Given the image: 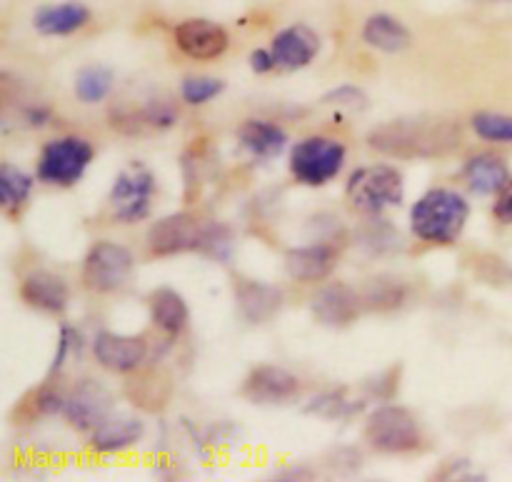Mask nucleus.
<instances>
[{
	"label": "nucleus",
	"instance_id": "obj_1",
	"mask_svg": "<svg viewBox=\"0 0 512 482\" xmlns=\"http://www.w3.org/2000/svg\"><path fill=\"white\" fill-rule=\"evenodd\" d=\"M463 130L443 118H395L375 125L368 133V145L380 155L403 160H430L453 153Z\"/></svg>",
	"mask_w": 512,
	"mask_h": 482
},
{
	"label": "nucleus",
	"instance_id": "obj_2",
	"mask_svg": "<svg viewBox=\"0 0 512 482\" xmlns=\"http://www.w3.org/2000/svg\"><path fill=\"white\" fill-rule=\"evenodd\" d=\"M148 250L155 258H173L183 253H203L228 263L233 255V235L225 225L205 220L193 213H170L155 220L145 235Z\"/></svg>",
	"mask_w": 512,
	"mask_h": 482
},
{
	"label": "nucleus",
	"instance_id": "obj_3",
	"mask_svg": "<svg viewBox=\"0 0 512 482\" xmlns=\"http://www.w3.org/2000/svg\"><path fill=\"white\" fill-rule=\"evenodd\" d=\"M470 203L453 188H430L410 205V230L428 245H453L465 233Z\"/></svg>",
	"mask_w": 512,
	"mask_h": 482
},
{
	"label": "nucleus",
	"instance_id": "obj_4",
	"mask_svg": "<svg viewBox=\"0 0 512 482\" xmlns=\"http://www.w3.org/2000/svg\"><path fill=\"white\" fill-rule=\"evenodd\" d=\"M345 198L358 213L378 218L385 210L398 208L405 198V183L398 168L388 163L363 165L353 170L345 185Z\"/></svg>",
	"mask_w": 512,
	"mask_h": 482
},
{
	"label": "nucleus",
	"instance_id": "obj_5",
	"mask_svg": "<svg viewBox=\"0 0 512 482\" xmlns=\"http://www.w3.org/2000/svg\"><path fill=\"white\" fill-rule=\"evenodd\" d=\"M93 158L95 148L90 145V140L80 138V135H60L40 148L35 178L53 188H73L88 173Z\"/></svg>",
	"mask_w": 512,
	"mask_h": 482
},
{
	"label": "nucleus",
	"instance_id": "obj_6",
	"mask_svg": "<svg viewBox=\"0 0 512 482\" xmlns=\"http://www.w3.org/2000/svg\"><path fill=\"white\" fill-rule=\"evenodd\" d=\"M363 438L375 453L408 455L423 445V430L403 405H380L365 420Z\"/></svg>",
	"mask_w": 512,
	"mask_h": 482
},
{
	"label": "nucleus",
	"instance_id": "obj_7",
	"mask_svg": "<svg viewBox=\"0 0 512 482\" xmlns=\"http://www.w3.org/2000/svg\"><path fill=\"white\" fill-rule=\"evenodd\" d=\"M348 148L328 135H308L290 148V173L300 185L320 188L338 178L345 168Z\"/></svg>",
	"mask_w": 512,
	"mask_h": 482
},
{
	"label": "nucleus",
	"instance_id": "obj_8",
	"mask_svg": "<svg viewBox=\"0 0 512 482\" xmlns=\"http://www.w3.org/2000/svg\"><path fill=\"white\" fill-rule=\"evenodd\" d=\"M135 273V255L128 245L98 240L85 253L80 278L95 295H113L130 283Z\"/></svg>",
	"mask_w": 512,
	"mask_h": 482
},
{
	"label": "nucleus",
	"instance_id": "obj_9",
	"mask_svg": "<svg viewBox=\"0 0 512 482\" xmlns=\"http://www.w3.org/2000/svg\"><path fill=\"white\" fill-rule=\"evenodd\" d=\"M155 175L140 160H130L118 175L108 193L110 215L120 225H135L145 220L153 210Z\"/></svg>",
	"mask_w": 512,
	"mask_h": 482
},
{
	"label": "nucleus",
	"instance_id": "obj_10",
	"mask_svg": "<svg viewBox=\"0 0 512 482\" xmlns=\"http://www.w3.org/2000/svg\"><path fill=\"white\" fill-rule=\"evenodd\" d=\"M113 393L93 378H83L65 395L63 418L78 433L90 435L113 415Z\"/></svg>",
	"mask_w": 512,
	"mask_h": 482
},
{
	"label": "nucleus",
	"instance_id": "obj_11",
	"mask_svg": "<svg viewBox=\"0 0 512 482\" xmlns=\"http://www.w3.org/2000/svg\"><path fill=\"white\" fill-rule=\"evenodd\" d=\"M90 353L95 363L108 373L128 375L135 373L148 358V343L140 335H120L113 330H100L90 340Z\"/></svg>",
	"mask_w": 512,
	"mask_h": 482
},
{
	"label": "nucleus",
	"instance_id": "obj_12",
	"mask_svg": "<svg viewBox=\"0 0 512 482\" xmlns=\"http://www.w3.org/2000/svg\"><path fill=\"white\" fill-rule=\"evenodd\" d=\"M175 45L183 55L198 63H210L228 53L230 33L220 23L208 18H188L175 28Z\"/></svg>",
	"mask_w": 512,
	"mask_h": 482
},
{
	"label": "nucleus",
	"instance_id": "obj_13",
	"mask_svg": "<svg viewBox=\"0 0 512 482\" xmlns=\"http://www.w3.org/2000/svg\"><path fill=\"white\" fill-rule=\"evenodd\" d=\"M300 390L303 385L293 370L283 365H258L250 370L240 393L253 405H283L298 398Z\"/></svg>",
	"mask_w": 512,
	"mask_h": 482
},
{
	"label": "nucleus",
	"instance_id": "obj_14",
	"mask_svg": "<svg viewBox=\"0 0 512 482\" xmlns=\"http://www.w3.org/2000/svg\"><path fill=\"white\" fill-rule=\"evenodd\" d=\"M360 293L348 283L323 285L310 300V313L325 328H348L360 315Z\"/></svg>",
	"mask_w": 512,
	"mask_h": 482
},
{
	"label": "nucleus",
	"instance_id": "obj_15",
	"mask_svg": "<svg viewBox=\"0 0 512 482\" xmlns=\"http://www.w3.org/2000/svg\"><path fill=\"white\" fill-rule=\"evenodd\" d=\"M283 265L288 278H293L295 283L313 285L333 275L335 265H338V253L328 243L295 245V248L285 253Z\"/></svg>",
	"mask_w": 512,
	"mask_h": 482
},
{
	"label": "nucleus",
	"instance_id": "obj_16",
	"mask_svg": "<svg viewBox=\"0 0 512 482\" xmlns=\"http://www.w3.org/2000/svg\"><path fill=\"white\" fill-rule=\"evenodd\" d=\"M275 55V63L283 70H303L318 58L320 53V35L310 25L295 23L280 30L270 45Z\"/></svg>",
	"mask_w": 512,
	"mask_h": 482
},
{
	"label": "nucleus",
	"instance_id": "obj_17",
	"mask_svg": "<svg viewBox=\"0 0 512 482\" xmlns=\"http://www.w3.org/2000/svg\"><path fill=\"white\" fill-rule=\"evenodd\" d=\"M25 305L48 315H63L70 305V288L63 275L50 270H30L20 283Z\"/></svg>",
	"mask_w": 512,
	"mask_h": 482
},
{
	"label": "nucleus",
	"instance_id": "obj_18",
	"mask_svg": "<svg viewBox=\"0 0 512 482\" xmlns=\"http://www.w3.org/2000/svg\"><path fill=\"white\" fill-rule=\"evenodd\" d=\"M90 23V8L80 0H68V3H50L43 5L33 13L35 33L45 38H65Z\"/></svg>",
	"mask_w": 512,
	"mask_h": 482
},
{
	"label": "nucleus",
	"instance_id": "obj_19",
	"mask_svg": "<svg viewBox=\"0 0 512 482\" xmlns=\"http://www.w3.org/2000/svg\"><path fill=\"white\" fill-rule=\"evenodd\" d=\"M145 435L143 420L135 415H110L100 428L90 433V448L98 455H118L138 445Z\"/></svg>",
	"mask_w": 512,
	"mask_h": 482
},
{
	"label": "nucleus",
	"instance_id": "obj_20",
	"mask_svg": "<svg viewBox=\"0 0 512 482\" xmlns=\"http://www.w3.org/2000/svg\"><path fill=\"white\" fill-rule=\"evenodd\" d=\"M235 300L238 310L248 323H268L283 308V293L280 288L260 280H240L235 285Z\"/></svg>",
	"mask_w": 512,
	"mask_h": 482
},
{
	"label": "nucleus",
	"instance_id": "obj_21",
	"mask_svg": "<svg viewBox=\"0 0 512 482\" xmlns=\"http://www.w3.org/2000/svg\"><path fill=\"white\" fill-rule=\"evenodd\" d=\"M238 143L255 160H275L288 148L290 138L278 123H270V120L263 118H248L238 128Z\"/></svg>",
	"mask_w": 512,
	"mask_h": 482
},
{
	"label": "nucleus",
	"instance_id": "obj_22",
	"mask_svg": "<svg viewBox=\"0 0 512 482\" xmlns=\"http://www.w3.org/2000/svg\"><path fill=\"white\" fill-rule=\"evenodd\" d=\"M150 320H153L155 328L160 333H165L168 338H178L188 330L190 325V308L185 303L183 295L173 288H158L153 290L148 300Z\"/></svg>",
	"mask_w": 512,
	"mask_h": 482
},
{
	"label": "nucleus",
	"instance_id": "obj_23",
	"mask_svg": "<svg viewBox=\"0 0 512 482\" xmlns=\"http://www.w3.org/2000/svg\"><path fill=\"white\" fill-rule=\"evenodd\" d=\"M363 40L378 53L398 55L410 48L413 33L400 18L390 13H373L363 25Z\"/></svg>",
	"mask_w": 512,
	"mask_h": 482
},
{
	"label": "nucleus",
	"instance_id": "obj_24",
	"mask_svg": "<svg viewBox=\"0 0 512 482\" xmlns=\"http://www.w3.org/2000/svg\"><path fill=\"white\" fill-rule=\"evenodd\" d=\"M463 180L475 195H498L510 183V170L500 155L478 153L463 165Z\"/></svg>",
	"mask_w": 512,
	"mask_h": 482
},
{
	"label": "nucleus",
	"instance_id": "obj_25",
	"mask_svg": "<svg viewBox=\"0 0 512 482\" xmlns=\"http://www.w3.org/2000/svg\"><path fill=\"white\" fill-rule=\"evenodd\" d=\"M115 73L103 63H90L75 73L73 93L83 105H98L113 93Z\"/></svg>",
	"mask_w": 512,
	"mask_h": 482
},
{
	"label": "nucleus",
	"instance_id": "obj_26",
	"mask_svg": "<svg viewBox=\"0 0 512 482\" xmlns=\"http://www.w3.org/2000/svg\"><path fill=\"white\" fill-rule=\"evenodd\" d=\"M35 178L13 163L0 165V205L5 213H20L33 195Z\"/></svg>",
	"mask_w": 512,
	"mask_h": 482
},
{
	"label": "nucleus",
	"instance_id": "obj_27",
	"mask_svg": "<svg viewBox=\"0 0 512 482\" xmlns=\"http://www.w3.org/2000/svg\"><path fill=\"white\" fill-rule=\"evenodd\" d=\"M475 135L485 143H512V115L495 113V110H480L470 118Z\"/></svg>",
	"mask_w": 512,
	"mask_h": 482
},
{
	"label": "nucleus",
	"instance_id": "obj_28",
	"mask_svg": "<svg viewBox=\"0 0 512 482\" xmlns=\"http://www.w3.org/2000/svg\"><path fill=\"white\" fill-rule=\"evenodd\" d=\"M225 90V83L215 75H185L180 80V98L188 105H205L218 98Z\"/></svg>",
	"mask_w": 512,
	"mask_h": 482
},
{
	"label": "nucleus",
	"instance_id": "obj_29",
	"mask_svg": "<svg viewBox=\"0 0 512 482\" xmlns=\"http://www.w3.org/2000/svg\"><path fill=\"white\" fill-rule=\"evenodd\" d=\"M80 333L73 328V325H60V333H58V343H55V353L50 358V368H48V378L58 375L60 370L65 368V363L70 360V355L78 353L80 348Z\"/></svg>",
	"mask_w": 512,
	"mask_h": 482
},
{
	"label": "nucleus",
	"instance_id": "obj_30",
	"mask_svg": "<svg viewBox=\"0 0 512 482\" xmlns=\"http://www.w3.org/2000/svg\"><path fill=\"white\" fill-rule=\"evenodd\" d=\"M323 103L333 105V108H338L340 113H343V110H348V113H358V110H363L365 105H368V95H365L358 85H338V88H333L328 95H325Z\"/></svg>",
	"mask_w": 512,
	"mask_h": 482
},
{
	"label": "nucleus",
	"instance_id": "obj_31",
	"mask_svg": "<svg viewBox=\"0 0 512 482\" xmlns=\"http://www.w3.org/2000/svg\"><path fill=\"white\" fill-rule=\"evenodd\" d=\"M365 300L373 308H398V305H403V288L385 278H375L365 293Z\"/></svg>",
	"mask_w": 512,
	"mask_h": 482
},
{
	"label": "nucleus",
	"instance_id": "obj_32",
	"mask_svg": "<svg viewBox=\"0 0 512 482\" xmlns=\"http://www.w3.org/2000/svg\"><path fill=\"white\" fill-rule=\"evenodd\" d=\"M143 118H145V123H150L153 128L168 130V128H173L175 120H178V113H175L173 105L165 103V100H153V103L145 105Z\"/></svg>",
	"mask_w": 512,
	"mask_h": 482
},
{
	"label": "nucleus",
	"instance_id": "obj_33",
	"mask_svg": "<svg viewBox=\"0 0 512 482\" xmlns=\"http://www.w3.org/2000/svg\"><path fill=\"white\" fill-rule=\"evenodd\" d=\"M493 215L495 220H500L503 225H512V178L510 183L495 195V205H493Z\"/></svg>",
	"mask_w": 512,
	"mask_h": 482
},
{
	"label": "nucleus",
	"instance_id": "obj_34",
	"mask_svg": "<svg viewBox=\"0 0 512 482\" xmlns=\"http://www.w3.org/2000/svg\"><path fill=\"white\" fill-rule=\"evenodd\" d=\"M248 63H250V70H253L255 75H268L278 68V63H275V55L270 48H255L253 53H250Z\"/></svg>",
	"mask_w": 512,
	"mask_h": 482
},
{
	"label": "nucleus",
	"instance_id": "obj_35",
	"mask_svg": "<svg viewBox=\"0 0 512 482\" xmlns=\"http://www.w3.org/2000/svg\"><path fill=\"white\" fill-rule=\"evenodd\" d=\"M63 405H65V395L55 393V390H43L38 395V408L40 413L45 415H63Z\"/></svg>",
	"mask_w": 512,
	"mask_h": 482
},
{
	"label": "nucleus",
	"instance_id": "obj_36",
	"mask_svg": "<svg viewBox=\"0 0 512 482\" xmlns=\"http://www.w3.org/2000/svg\"><path fill=\"white\" fill-rule=\"evenodd\" d=\"M23 118L30 128H43L50 120V108L48 105H30V108H25Z\"/></svg>",
	"mask_w": 512,
	"mask_h": 482
}]
</instances>
